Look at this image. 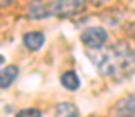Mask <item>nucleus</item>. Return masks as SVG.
Masks as SVG:
<instances>
[{
  "label": "nucleus",
  "instance_id": "f8f14e48",
  "mask_svg": "<svg viewBox=\"0 0 135 117\" xmlns=\"http://www.w3.org/2000/svg\"><path fill=\"white\" fill-rule=\"evenodd\" d=\"M96 3H104V2H107V0H94Z\"/></svg>",
  "mask_w": 135,
  "mask_h": 117
},
{
  "label": "nucleus",
  "instance_id": "39448f33",
  "mask_svg": "<svg viewBox=\"0 0 135 117\" xmlns=\"http://www.w3.org/2000/svg\"><path fill=\"white\" fill-rule=\"evenodd\" d=\"M44 41H46V38H44V35H42L41 31H30V33L24 35V44H25V47H27L28 50H32V52L39 50V48L42 47Z\"/></svg>",
  "mask_w": 135,
  "mask_h": 117
},
{
  "label": "nucleus",
  "instance_id": "423d86ee",
  "mask_svg": "<svg viewBox=\"0 0 135 117\" xmlns=\"http://www.w3.org/2000/svg\"><path fill=\"white\" fill-rule=\"evenodd\" d=\"M55 117H79V111H77L75 105H72L69 102H63V103L57 105Z\"/></svg>",
  "mask_w": 135,
  "mask_h": 117
},
{
  "label": "nucleus",
  "instance_id": "9b49d317",
  "mask_svg": "<svg viewBox=\"0 0 135 117\" xmlns=\"http://www.w3.org/2000/svg\"><path fill=\"white\" fill-rule=\"evenodd\" d=\"M3 63H5V58H3V56H2V55H0V66H2V64H3Z\"/></svg>",
  "mask_w": 135,
  "mask_h": 117
},
{
  "label": "nucleus",
  "instance_id": "1a4fd4ad",
  "mask_svg": "<svg viewBox=\"0 0 135 117\" xmlns=\"http://www.w3.org/2000/svg\"><path fill=\"white\" fill-rule=\"evenodd\" d=\"M16 117H41V111L36 108H27V109L19 111Z\"/></svg>",
  "mask_w": 135,
  "mask_h": 117
},
{
  "label": "nucleus",
  "instance_id": "7ed1b4c3",
  "mask_svg": "<svg viewBox=\"0 0 135 117\" xmlns=\"http://www.w3.org/2000/svg\"><path fill=\"white\" fill-rule=\"evenodd\" d=\"M80 39L88 48H101L107 41V31L101 27H90L82 31Z\"/></svg>",
  "mask_w": 135,
  "mask_h": 117
},
{
  "label": "nucleus",
  "instance_id": "f03ea898",
  "mask_svg": "<svg viewBox=\"0 0 135 117\" xmlns=\"http://www.w3.org/2000/svg\"><path fill=\"white\" fill-rule=\"evenodd\" d=\"M83 5H85V0H54L49 6V13L66 17L79 13L83 8Z\"/></svg>",
  "mask_w": 135,
  "mask_h": 117
},
{
  "label": "nucleus",
  "instance_id": "6e6552de",
  "mask_svg": "<svg viewBox=\"0 0 135 117\" xmlns=\"http://www.w3.org/2000/svg\"><path fill=\"white\" fill-rule=\"evenodd\" d=\"M61 84L66 87L68 91H77L80 87V80L74 70H68L61 75Z\"/></svg>",
  "mask_w": 135,
  "mask_h": 117
},
{
  "label": "nucleus",
  "instance_id": "0eeeda50",
  "mask_svg": "<svg viewBox=\"0 0 135 117\" xmlns=\"http://www.w3.org/2000/svg\"><path fill=\"white\" fill-rule=\"evenodd\" d=\"M49 14H50L49 13V8L46 5H42L41 0H35V2L30 3V6H28V16L33 17V19H41V17H46Z\"/></svg>",
  "mask_w": 135,
  "mask_h": 117
},
{
  "label": "nucleus",
  "instance_id": "f257e3e1",
  "mask_svg": "<svg viewBox=\"0 0 135 117\" xmlns=\"http://www.w3.org/2000/svg\"><path fill=\"white\" fill-rule=\"evenodd\" d=\"M98 67L104 77L126 80L135 74V55L126 44L113 45L98 61Z\"/></svg>",
  "mask_w": 135,
  "mask_h": 117
},
{
  "label": "nucleus",
  "instance_id": "20e7f679",
  "mask_svg": "<svg viewBox=\"0 0 135 117\" xmlns=\"http://www.w3.org/2000/svg\"><path fill=\"white\" fill-rule=\"evenodd\" d=\"M19 75V69H17V66H6L5 69H2L0 70V87L2 89H6V87H9L13 83H14V80L17 78Z\"/></svg>",
  "mask_w": 135,
  "mask_h": 117
},
{
  "label": "nucleus",
  "instance_id": "9d476101",
  "mask_svg": "<svg viewBox=\"0 0 135 117\" xmlns=\"http://www.w3.org/2000/svg\"><path fill=\"white\" fill-rule=\"evenodd\" d=\"M13 0H0V6H5V5H8V3H11Z\"/></svg>",
  "mask_w": 135,
  "mask_h": 117
}]
</instances>
